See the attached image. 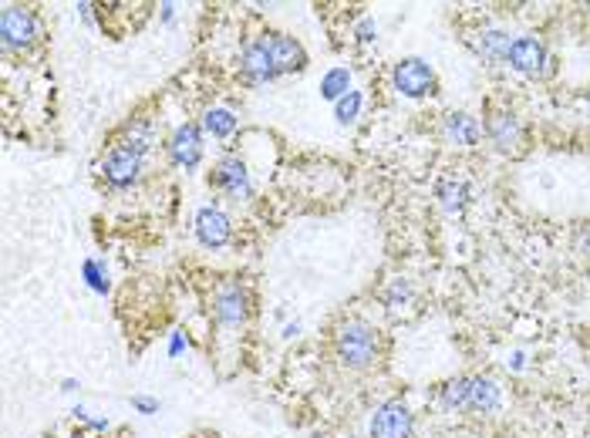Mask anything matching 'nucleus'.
Masks as SVG:
<instances>
[{
	"instance_id": "19",
	"label": "nucleus",
	"mask_w": 590,
	"mask_h": 438,
	"mask_svg": "<svg viewBox=\"0 0 590 438\" xmlns=\"http://www.w3.org/2000/svg\"><path fill=\"white\" fill-rule=\"evenodd\" d=\"M240 129V118H236L233 108L223 105H210L203 112V132L213 135V139H230V135Z\"/></svg>"
},
{
	"instance_id": "16",
	"label": "nucleus",
	"mask_w": 590,
	"mask_h": 438,
	"mask_svg": "<svg viewBox=\"0 0 590 438\" xmlns=\"http://www.w3.org/2000/svg\"><path fill=\"white\" fill-rule=\"evenodd\" d=\"M469 44L483 61H506V51H510V34L499 31V27H483L476 38H469Z\"/></svg>"
},
{
	"instance_id": "6",
	"label": "nucleus",
	"mask_w": 590,
	"mask_h": 438,
	"mask_svg": "<svg viewBox=\"0 0 590 438\" xmlns=\"http://www.w3.org/2000/svg\"><path fill=\"white\" fill-rule=\"evenodd\" d=\"M142 169H145V155H139L122 142H115L112 149L102 155V166H98L102 179L112 189H118V193H122V189H132L135 182L142 179Z\"/></svg>"
},
{
	"instance_id": "21",
	"label": "nucleus",
	"mask_w": 590,
	"mask_h": 438,
	"mask_svg": "<svg viewBox=\"0 0 590 438\" xmlns=\"http://www.w3.org/2000/svg\"><path fill=\"white\" fill-rule=\"evenodd\" d=\"M351 91V71L348 68H331L328 75L321 78V98H328V102H341L344 95Z\"/></svg>"
},
{
	"instance_id": "23",
	"label": "nucleus",
	"mask_w": 590,
	"mask_h": 438,
	"mask_svg": "<svg viewBox=\"0 0 590 438\" xmlns=\"http://www.w3.org/2000/svg\"><path fill=\"white\" fill-rule=\"evenodd\" d=\"M81 277H85V284L95 290V294H108L112 290V280H108V267L102 260L88 257L85 263H81Z\"/></svg>"
},
{
	"instance_id": "5",
	"label": "nucleus",
	"mask_w": 590,
	"mask_h": 438,
	"mask_svg": "<svg viewBox=\"0 0 590 438\" xmlns=\"http://www.w3.org/2000/svg\"><path fill=\"white\" fill-rule=\"evenodd\" d=\"M483 132H486V139L496 145V152H503V155H523L526 149V129H523L520 115L506 105L489 108Z\"/></svg>"
},
{
	"instance_id": "2",
	"label": "nucleus",
	"mask_w": 590,
	"mask_h": 438,
	"mask_svg": "<svg viewBox=\"0 0 590 438\" xmlns=\"http://www.w3.org/2000/svg\"><path fill=\"white\" fill-rule=\"evenodd\" d=\"M210 186L216 189V193H223L226 199H233V203H250V199L257 196V182H253L247 159H240L236 152L223 155V159L216 162Z\"/></svg>"
},
{
	"instance_id": "8",
	"label": "nucleus",
	"mask_w": 590,
	"mask_h": 438,
	"mask_svg": "<svg viewBox=\"0 0 590 438\" xmlns=\"http://www.w3.org/2000/svg\"><path fill=\"white\" fill-rule=\"evenodd\" d=\"M203 152H206V139H203V125L196 122H183L172 129V135L166 139V155L172 166L179 169H196L199 162H203Z\"/></svg>"
},
{
	"instance_id": "9",
	"label": "nucleus",
	"mask_w": 590,
	"mask_h": 438,
	"mask_svg": "<svg viewBox=\"0 0 590 438\" xmlns=\"http://www.w3.org/2000/svg\"><path fill=\"white\" fill-rule=\"evenodd\" d=\"M250 290L243 287V284H223L220 290L213 294V317H216V324L220 327H240V324H247V317H250Z\"/></svg>"
},
{
	"instance_id": "27",
	"label": "nucleus",
	"mask_w": 590,
	"mask_h": 438,
	"mask_svg": "<svg viewBox=\"0 0 590 438\" xmlns=\"http://www.w3.org/2000/svg\"><path fill=\"white\" fill-rule=\"evenodd\" d=\"M75 418L78 422H85L88 428H95V432H108V418H92L85 408H75Z\"/></svg>"
},
{
	"instance_id": "29",
	"label": "nucleus",
	"mask_w": 590,
	"mask_h": 438,
	"mask_svg": "<svg viewBox=\"0 0 590 438\" xmlns=\"http://www.w3.org/2000/svg\"><path fill=\"white\" fill-rule=\"evenodd\" d=\"M577 253H584V257L590 260V219L587 223H580V230H577Z\"/></svg>"
},
{
	"instance_id": "20",
	"label": "nucleus",
	"mask_w": 590,
	"mask_h": 438,
	"mask_svg": "<svg viewBox=\"0 0 590 438\" xmlns=\"http://www.w3.org/2000/svg\"><path fill=\"white\" fill-rule=\"evenodd\" d=\"M439 405L446 412H469V378H449L439 388Z\"/></svg>"
},
{
	"instance_id": "31",
	"label": "nucleus",
	"mask_w": 590,
	"mask_h": 438,
	"mask_svg": "<svg viewBox=\"0 0 590 438\" xmlns=\"http://www.w3.org/2000/svg\"><path fill=\"white\" fill-rule=\"evenodd\" d=\"M297 334H301V324H284V337H287V341H290V337H297Z\"/></svg>"
},
{
	"instance_id": "24",
	"label": "nucleus",
	"mask_w": 590,
	"mask_h": 438,
	"mask_svg": "<svg viewBox=\"0 0 590 438\" xmlns=\"http://www.w3.org/2000/svg\"><path fill=\"white\" fill-rule=\"evenodd\" d=\"M408 297H412V287H408L405 280H392V290H388V297H385V300H388V307L395 310L398 304H405Z\"/></svg>"
},
{
	"instance_id": "17",
	"label": "nucleus",
	"mask_w": 590,
	"mask_h": 438,
	"mask_svg": "<svg viewBox=\"0 0 590 438\" xmlns=\"http://www.w3.org/2000/svg\"><path fill=\"white\" fill-rule=\"evenodd\" d=\"M435 199H439V206L446 209L449 216H462V209H466V203H469L466 179H459V176L439 179V186H435Z\"/></svg>"
},
{
	"instance_id": "15",
	"label": "nucleus",
	"mask_w": 590,
	"mask_h": 438,
	"mask_svg": "<svg viewBox=\"0 0 590 438\" xmlns=\"http://www.w3.org/2000/svg\"><path fill=\"white\" fill-rule=\"evenodd\" d=\"M499 405H503V388H499L493 378H486V374L469 378V412L493 415Z\"/></svg>"
},
{
	"instance_id": "33",
	"label": "nucleus",
	"mask_w": 590,
	"mask_h": 438,
	"mask_svg": "<svg viewBox=\"0 0 590 438\" xmlns=\"http://www.w3.org/2000/svg\"><path fill=\"white\" fill-rule=\"evenodd\" d=\"M523 368V351H513V371Z\"/></svg>"
},
{
	"instance_id": "28",
	"label": "nucleus",
	"mask_w": 590,
	"mask_h": 438,
	"mask_svg": "<svg viewBox=\"0 0 590 438\" xmlns=\"http://www.w3.org/2000/svg\"><path fill=\"white\" fill-rule=\"evenodd\" d=\"M186 348H189V337L183 331H172V337H169V358H179Z\"/></svg>"
},
{
	"instance_id": "26",
	"label": "nucleus",
	"mask_w": 590,
	"mask_h": 438,
	"mask_svg": "<svg viewBox=\"0 0 590 438\" xmlns=\"http://www.w3.org/2000/svg\"><path fill=\"white\" fill-rule=\"evenodd\" d=\"M375 34H378V27L371 17H365V21H358V27H354V38H358L361 44H368V41H375Z\"/></svg>"
},
{
	"instance_id": "10",
	"label": "nucleus",
	"mask_w": 590,
	"mask_h": 438,
	"mask_svg": "<svg viewBox=\"0 0 590 438\" xmlns=\"http://www.w3.org/2000/svg\"><path fill=\"white\" fill-rule=\"evenodd\" d=\"M193 233L206 250H223L233 240V219L220 206H199L193 219Z\"/></svg>"
},
{
	"instance_id": "1",
	"label": "nucleus",
	"mask_w": 590,
	"mask_h": 438,
	"mask_svg": "<svg viewBox=\"0 0 590 438\" xmlns=\"http://www.w3.org/2000/svg\"><path fill=\"white\" fill-rule=\"evenodd\" d=\"M334 358L351 371L375 368L381 358V331L375 324L361 321V317L338 324V331H334Z\"/></svg>"
},
{
	"instance_id": "22",
	"label": "nucleus",
	"mask_w": 590,
	"mask_h": 438,
	"mask_svg": "<svg viewBox=\"0 0 590 438\" xmlns=\"http://www.w3.org/2000/svg\"><path fill=\"white\" fill-rule=\"evenodd\" d=\"M361 108H365V95H361L358 88H351L341 102H334V118H338V125H354L361 115Z\"/></svg>"
},
{
	"instance_id": "32",
	"label": "nucleus",
	"mask_w": 590,
	"mask_h": 438,
	"mask_svg": "<svg viewBox=\"0 0 590 438\" xmlns=\"http://www.w3.org/2000/svg\"><path fill=\"white\" fill-rule=\"evenodd\" d=\"M61 391H65V395H71V391H78V381H75V378H65V381H61Z\"/></svg>"
},
{
	"instance_id": "11",
	"label": "nucleus",
	"mask_w": 590,
	"mask_h": 438,
	"mask_svg": "<svg viewBox=\"0 0 590 438\" xmlns=\"http://www.w3.org/2000/svg\"><path fill=\"white\" fill-rule=\"evenodd\" d=\"M371 438H412L415 435V415L408 412L402 401H385L375 408L368 425Z\"/></svg>"
},
{
	"instance_id": "30",
	"label": "nucleus",
	"mask_w": 590,
	"mask_h": 438,
	"mask_svg": "<svg viewBox=\"0 0 590 438\" xmlns=\"http://www.w3.org/2000/svg\"><path fill=\"white\" fill-rule=\"evenodd\" d=\"M159 11H162V14H159V17H162V21H166V24H169V21H172V17H176V4H162V7H159Z\"/></svg>"
},
{
	"instance_id": "18",
	"label": "nucleus",
	"mask_w": 590,
	"mask_h": 438,
	"mask_svg": "<svg viewBox=\"0 0 590 438\" xmlns=\"http://www.w3.org/2000/svg\"><path fill=\"white\" fill-rule=\"evenodd\" d=\"M118 142L129 145L139 155H149V149L156 145V129H152V118H129L118 132Z\"/></svg>"
},
{
	"instance_id": "13",
	"label": "nucleus",
	"mask_w": 590,
	"mask_h": 438,
	"mask_svg": "<svg viewBox=\"0 0 590 438\" xmlns=\"http://www.w3.org/2000/svg\"><path fill=\"white\" fill-rule=\"evenodd\" d=\"M260 38H263V44H267V51H270V58H274L280 75H297V71L307 68V51L297 38L280 34V31H267V34H260Z\"/></svg>"
},
{
	"instance_id": "3",
	"label": "nucleus",
	"mask_w": 590,
	"mask_h": 438,
	"mask_svg": "<svg viewBox=\"0 0 590 438\" xmlns=\"http://www.w3.org/2000/svg\"><path fill=\"white\" fill-rule=\"evenodd\" d=\"M506 65L523 78H550L553 71H557V61H553V54L547 51V44L540 38H533V34H520V38L510 41Z\"/></svg>"
},
{
	"instance_id": "4",
	"label": "nucleus",
	"mask_w": 590,
	"mask_h": 438,
	"mask_svg": "<svg viewBox=\"0 0 590 438\" xmlns=\"http://www.w3.org/2000/svg\"><path fill=\"white\" fill-rule=\"evenodd\" d=\"M41 41V17L31 7L7 4L0 14V44L4 51H31Z\"/></svg>"
},
{
	"instance_id": "34",
	"label": "nucleus",
	"mask_w": 590,
	"mask_h": 438,
	"mask_svg": "<svg viewBox=\"0 0 590 438\" xmlns=\"http://www.w3.org/2000/svg\"><path fill=\"white\" fill-rule=\"evenodd\" d=\"M71 438H92V435H88V432H75V435H71Z\"/></svg>"
},
{
	"instance_id": "12",
	"label": "nucleus",
	"mask_w": 590,
	"mask_h": 438,
	"mask_svg": "<svg viewBox=\"0 0 590 438\" xmlns=\"http://www.w3.org/2000/svg\"><path fill=\"white\" fill-rule=\"evenodd\" d=\"M240 78L247 81V85L260 88V85H270V81L280 78V71L274 65V58H270L267 44L263 38H253L247 48L240 54Z\"/></svg>"
},
{
	"instance_id": "7",
	"label": "nucleus",
	"mask_w": 590,
	"mask_h": 438,
	"mask_svg": "<svg viewBox=\"0 0 590 438\" xmlns=\"http://www.w3.org/2000/svg\"><path fill=\"white\" fill-rule=\"evenodd\" d=\"M392 85L405 98H429L435 95L439 81H435V71L425 58H402L392 68Z\"/></svg>"
},
{
	"instance_id": "14",
	"label": "nucleus",
	"mask_w": 590,
	"mask_h": 438,
	"mask_svg": "<svg viewBox=\"0 0 590 438\" xmlns=\"http://www.w3.org/2000/svg\"><path fill=\"white\" fill-rule=\"evenodd\" d=\"M442 139L449 145H459V149H472L483 139V122L469 112H449L442 115Z\"/></svg>"
},
{
	"instance_id": "25",
	"label": "nucleus",
	"mask_w": 590,
	"mask_h": 438,
	"mask_svg": "<svg viewBox=\"0 0 590 438\" xmlns=\"http://www.w3.org/2000/svg\"><path fill=\"white\" fill-rule=\"evenodd\" d=\"M132 408L139 415H159V398H149V395H132Z\"/></svg>"
},
{
	"instance_id": "35",
	"label": "nucleus",
	"mask_w": 590,
	"mask_h": 438,
	"mask_svg": "<svg viewBox=\"0 0 590 438\" xmlns=\"http://www.w3.org/2000/svg\"><path fill=\"white\" fill-rule=\"evenodd\" d=\"M587 105H590V98H587Z\"/></svg>"
}]
</instances>
